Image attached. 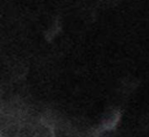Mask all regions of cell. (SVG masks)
Wrapping results in <instances>:
<instances>
[{
    "instance_id": "cell-1",
    "label": "cell",
    "mask_w": 149,
    "mask_h": 137,
    "mask_svg": "<svg viewBox=\"0 0 149 137\" xmlns=\"http://www.w3.org/2000/svg\"><path fill=\"white\" fill-rule=\"evenodd\" d=\"M118 120H119V114L112 113L107 118L104 120V127L107 128V129H111V128H113L115 125V123L118 122Z\"/></svg>"
}]
</instances>
